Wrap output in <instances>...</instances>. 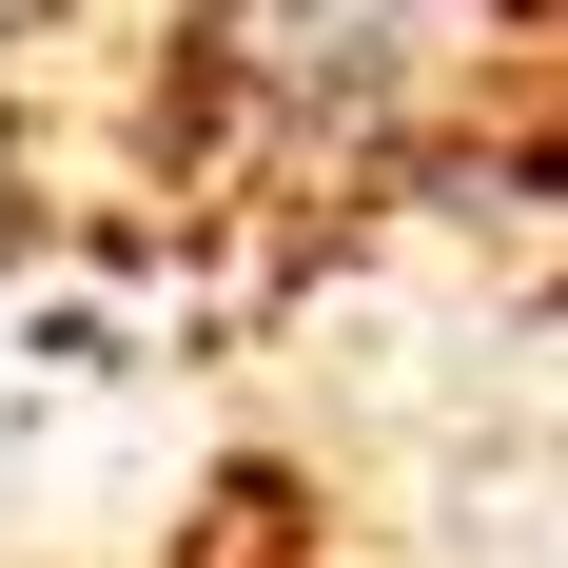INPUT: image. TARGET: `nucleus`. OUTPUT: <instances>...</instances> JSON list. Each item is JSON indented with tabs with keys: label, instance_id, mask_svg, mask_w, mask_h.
<instances>
[{
	"label": "nucleus",
	"instance_id": "f257e3e1",
	"mask_svg": "<svg viewBox=\"0 0 568 568\" xmlns=\"http://www.w3.org/2000/svg\"><path fill=\"white\" fill-rule=\"evenodd\" d=\"M549 196V0H0V255L196 353Z\"/></svg>",
	"mask_w": 568,
	"mask_h": 568
},
{
	"label": "nucleus",
	"instance_id": "f03ea898",
	"mask_svg": "<svg viewBox=\"0 0 568 568\" xmlns=\"http://www.w3.org/2000/svg\"><path fill=\"white\" fill-rule=\"evenodd\" d=\"M158 568H176V549H158Z\"/></svg>",
	"mask_w": 568,
	"mask_h": 568
}]
</instances>
